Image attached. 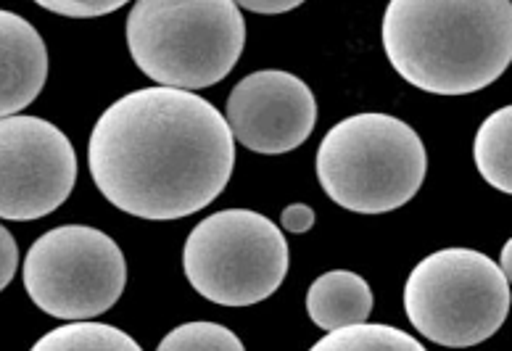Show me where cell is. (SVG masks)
<instances>
[{
	"instance_id": "6da1fadb",
	"label": "cell",
	"mask_w": 512,
	"mask_h": 351,
	"mask_svg": "<svg viewBox=\"0 0 512 351\" xmlns=\"http://www.w3.org/2000/svg\"><path fill=\"white\" fill-rule=\"evenodd\" d=\"M88 167L103 198L122 212L183 220L227 188L235 138L206 98L156 85L103 111L90 132Z\"/></svg>"
},
{
	"instance_id": "7a4b0ae2",
	"label": "cell",
	"mask_w": 512,
	"mask_h": 351,
	"mask_svg": "<svg viewBox=\"0 0 512 351\" xmlns=\"http://www.w3.org/2000/svg\"><path fill=\"white\" fill-rule=\"evenodd\" d=\"M383 48L399 77L433 96H470L512 64L510 0H391Z\"/></svg>"
},
{
	"instance_id": "3957f363",
	"label": "cell",
	"mask_w": 512,
	"mask_h": 351,
	"mask_svg": "<svg viewBox=\"0 0 512 351\" xmlns=\"http://www.w3.org/2000/svg\"><path fill=\"white\" fill-rule=\"evenodd\" d=\"M127 45L159 88L193 93L233 72L246 22L233 0H138L127 16Z\"/></svg>"
},
{
	"instance_id": "277c9868",
	"label": "cell",
	"mask_w": 512,
	"mask_h": 351,
	"mask_svg": "<svg viewBox=\"0 0 512 351\" xmlns=\"http://www.w3.org/2000/svg\"><path fill=\"white\" fill-rule=\"evenodd\" d=\"M317 177L333 204L357 214H386L410 204L425 180L420 135L391 114H354L317 148Z\"/></svg>"
},
{
	"instance_id": "5b68a950",
	"label": "cell",
	"mask_w": 512,
	"mask_h": 351,
	"mask_svg": "<svg viewBox=\"0 0 512 351\" xmlns=\"http://www.w3.org/2000/svg\"><path fill=\"white\" fill-rule=\"evenodd\" d=\"M412 328L433 344L470 349L489 341L510 312V280L494 259L473 249L425 256L404 286Z\"/></svg>"
},
{
	"instance_id": "8992f818",
	"label": "cell",
	"mask_w": 512,
	"mask_h": 351,
	"mask_svg": "<svg viewBox=\"0 0 512 351\" xmlns=\"http://www.w3.org/2000/svg\"><path fill=\"white\" fill-rule=\"evenodd\" d=\"M283 227L251 209H225L198 222L183 249L185 278L220 307H254L288 275Z\"/></svg>"
},
{
	"instance_id": "52a82bcc",
	"label": "cell",
	"mask_w": 512,
	"mask_h": 351,
	"mask_svg": "<svg viewBox=\"0 0 512 351\" xmlns=\"http://www.w3.org/2000/svg\"><path fill=\"white\" fill-rule=\"evenodd\" d=\"M27 296L56 320L88 322L109 312L127 283L125 254L90 225H64L40 235L22 267Z\"/></svg>"
},
{
	"instance_id": "ba28073f",
	"label": "cell",
	"mask_w": 512,
	"mask_h": 351,
	"mask_svg": "<svg viewBox=\"0 0 512 351\" xmlns=\"http://www.w3.org/2000/svg\"><path fill=\"white\" fill-rule=\"evenodd\" d=\"M77 154L72 140L48 119L3 117L0 122V217L43 220L72 196Z\"/></svg>"
},
{
	"instance_id": "9c48e42d",
	"label": "cell",
	"mask_w": 512,
	"mask_h": 351,
	"mask_svg": "<svg viewBox=\"0 0 512 351\" xmlns=\"http://www.w3.org/2000/svg\"><path fill=\"white\" fill-rule=\"evenodd\" d=\"M225 119L243 148L278 156L307 143L317 122V101L296 74L262 69L235 85Z\"/></svg>"
},
{
	"instance_id": "30bf717a",
	"label": "cell",
	"mask_w": 512,
	"mask_h": 351,
	"mask_svg": "<svg viewBox=\"0 0 512 351\" xmlns=\"http://www.w3.org/2000/svg\"><path fill=\"white\" fill-rule=\"evenodd\" d=\"M0 114L19 117L48 80V51L27 19L0 11Z\"/></svg>"
},
{
	"instance_id": "8fae6325",
	"label": "cell",
	"mask_w": 512,
	"mask_h": 351,
	"mask_svg": "<svg viewBox=\"0 0 512 351\" xmlns=\"http://www.w3.org/2000/svg\"><path fill=\"white\" fill-rule=\"evenodd\" d=\"M307 312L309 320L322 330L365 325L373 312V291L357 272H325L309 286Z\"/></svg>"
},
{
	"instance_id": "7c38bea8",
	"label": "cell",
	"mask_w": 512,
	"mask_h": 351,
	"mask_svg": "<svg viewBox=\"0 0 512 351\" xmlns=\"http://www.w3.org/2000/svg\"><path fill=\"white\" fill-rule=\"evenodd\" d=\"M473 159L491 188L512 196V106L483 119L473 143Z\"/></svg>"
},
{
	"instance_id": "4fadbf2b",
	"label": "cell",
	"mask_w": 512,
	"mask_h": 351,
	"mask_svg": "<svg viewBox=\"0 0 512 351\" xmlns=\"http://www.w3.org/2000/svg\"><path fill=\"white\" fill-rule=\"evenodd\" d=\"M30 351H143L125 330L106 322H69L45 333Z\"/></svg>"
},
{
	"instance_id": "5bb4252c",
	"label": "cell",
	"mask_w": 512,
	"mask_h": 351,
	"mask_svg": "<svg viewBox=\"0 0 512 351\" xmlns=\"http://www.w3.org/2000/svg\"><path fill=\"white\" fill-rule=\"evenodd\" d=\"M309 351H428L410 333L381 325V322H365L352 328L330 330Z\"/></svg>"
},
{
	"instance_id": "9a60e30c",
	"label": "cell",
	"mask_w": 512,
	"mask_h": 351,
	"mask_svg": "<svg viewBox=\"0 0 512 351\" xmlns=\"http://www.w3.org/2000/svg\"><path fill=\"white\" fill-rule=\"evenodd\" d=\"M156 351H246L233 330L217 322H185L161 338Z\"/></svg>"
},
{
	"instance_id": "2e32d148",
	"label": "cell",
	"mask_w": 512,
	"mask_h": 351,
	"mask_svg": "<svg viewBox=\"0 0 512 351\" xmlns=\"http://www.w3.org/2000/svg\"><path fill=\"white\" fill-rule=\"evenodd\" d=\"M125 6V0H40V8L69 19H93V16L114 14Z\"/></svg>"
},
{
	"instance_id": "e0dca14e",
	"label": "cell",
	"mask_w": 512,
	"mask_h": 351,
	"mask_svg": "<svg viewBox=\"0 0 512 351\" xmlns=\"http://www.w3.org/2000/svg\"><path fill=\"white\" fill-rule=\"evenodd\" d=\"M0 286L8 288V283L14 280L16 267H19V246H16L14 235L8 233V227L0 230Z\"/></svg>"
},
{
	"instance_id": "ac0fdd59",
	"label": "cell",
	"mask_w": 512,
	"mask_h": 351,
	"mask_svg": "<svg viewBox=\"0 0 512 351\" xmlns=\"http://www.w3.org/2000/svg\"><path fill=\"white\" fill-rule=\"evenodd\" d=\"M280 225L286 233H307L315 225V209L307 204H291L280 214Z\"/></svg>"
},
{
	"instance_id": "d6986e66",
	"label": "cell",
	"mask_w": 512,
	"mask_h": 351,
	"mask_svg": "<svg viewBox=\"0 0 512 351\" xmlns=\"http://www.w3.org/2000/svg\"><path fill=\"white\" fill-rule=\"evenodd\" d=\"M296 6H299V0H243L241 3L243 11H254V14L264 16L286 14V11H293Z\"/></svg>"
},
{
	"instance_id": "ffe728a7",
	"label": "cell",
	"mask_w": 512,
	"mask_h": 351,
	"mask_svg": "<svg viewBox=\"0 0 512 351\" xmlns=\"http://www.w3.org/2000/svg\"><path fill=\"white\" fill-rule=\"evenodd\" d=\"M499 267H502V272H505L507 280L512 283V238L505 243V246H502V259H499Z\"/></svg>"
}]
</instances>
